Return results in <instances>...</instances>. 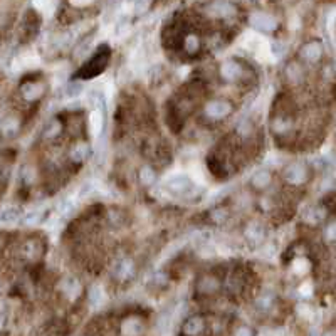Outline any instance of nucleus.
Segmentation results:
<instances>
[{
    "label": "nucleus",
    "instance_id": "obj_1",
    "mask_svg": "<svg viewBox=\"0 0 336 336\" xmlns=\"http://www.w3.org/2000/svg\"><path fill=\"white\" fill-rule=\"evenodd\" d=\"M230 111H232V106H230V103L224 101V100H215V101H212L205 108V116L213 119V121H217V119L225 118Z\"/></svg>",
    "mask_w": 336,
    "mask_h": 336
},
{
    "label": "nucleus",
    "instance_id": "obj_2",
    "mask_svg": "<svg viewBox=\"0 0 336 336\" xmlns=\"http://www.w3.org/2000/svg\"><path fill=\"white\" fill-rule=\"evenodd\" d=\"M306 175H308V168L303 163H298V161L289 163L284 168V178L291 183H301L306 178Z\"/></svg>",
    "mask_w": 336,
    "mask_h": 336
},
{
    "label": "nucleus",
    "instance_id": "obj_3",
    "mask_svg": "<svg viewBox=\"0 0 336 336\" xmlns=\"http://www.w3.org/2000/svg\"><path fill=\"white\" fill-rule=\"evenodd\" d=\"M252 26L260 29V31H272V29L276 27V20H274V17H271L269 14L256 12L252 15Z\"/></svg>",
    "mask_w": 336,
    "mask_h": 336
},
{
    "label": "nucleus",
    "instance_id": "obj_4",
    "mask_svg": "<svg viewBox=\"0 0 336 336\" xmlns=\"http://www.w3.org/2000/svg\"><path fill=\"white\" fill-rule=\"evenodd\" d=\"M113 272H114V276H116L119 281H126V279H130V277L133 276V272H135V271H133L131 260L123 259V260H118V262L114 264Z\"/></svg>",
    "mask_w": 336,
    "mask_h": 336
},
{
    "label": "nucleus",
    "instance_id": "obj_5",
    "mask_svg": "<svg viewBox=\"0 0 336 336\" xmlns=\"http://www.w3.org/2000/svg\"><path fill=\"white\" fill-rule=\"evenodd\" d=\"M190 185H192V182H190L188 177L185 175H178V177H173L168 180V188H172L173 192H187V190L190 188Z\"/></svg>",
    "mask_w": 336,
    "mask_h": 336
},
{
    "label": "nucleus",
    "instance_id": "obj_6",
    "mask_svg": "<svg viewBox=\"0 0 336 336\" xmlns=\"http://www.w3.org/2000/svg\"><path fill=\"white\" fill-rule=\"evenodd\" d=\"M222 76L227 81H235L242 76V67L235 62H225L222 66Z\"/></svg>",
    "mask_w": 336,
    "mask_h": 336
},
{
    "label": "nucleus",
    "instance_id": "obj_7",
    "mask_svg": "<svg viewBox=\"0 0 336 336\" xmlns=\"http://www.w3.org/2000/svg\"><path fill=\"white\" fill-rule=\"evenodd\" d=\"M321 52H323V49H321V45L318 44V42H308L303 47V51H301V54H303V57L304 59H308V61H316L318 57L321 56Z\"/></svg>",
    "mask_w": 336,
    "mask_h": 336
},
{
    "label": "nucleus",
    "instance_id": "obj_8",
    "mask_svg": "<svg viewBox=\"0 0 336 336\" xmlns=\"http://www.w3.org/2000/svg\"><path fill=\"white\" fill-rule=\"evenodd\" d=\"M20 212L19 208L15 207H7L4 208L2 212H0V224H14L17 219H19Z\"/></svg>",
    "mask_w": 336,
    "mask_h": 336
},
{
    "label": "nucleus",
    "instance_id": "obj_9",
    "mask_svg": "<svg viewBox=\"0 0 336 336\" xmlns=\"http://www.w3.org/2000/svg\"><path fill=\"white\" fill-rule=\"evenodd\" d=\"M202 328H204V320L199 318V316H194V318H190V320L187 321V324H185V333L190 334V336H194L197 333H200Z\"/></svg>",
    "mask_w": 336,
    "mask_h": 336
},
{
    "label": "nucleus",
    "instance_id": "obj_10",
    "mask_svg": "<svg viewBox=\"0 0 336 336\" xmlns=\"http://www.w3.org/2000/svg\"><path fill=\"white\" fill-rule=\"evenodd\" d=\"M271 183V173L268 170H260L257 172L252 178V185L257 188H266Z\"/></svg>",
    "mask_w": 336,
    "mask_h": 336
},
{
    "label": "nucleus",
    "instance_id": "obj_11",
    "mask_svg": "<svg viewBox=\"0 0 336 336\" xmlns=\"http://www.w3.org/2000/svg\"><path fill=\"white\" fill-rule=\"evenodd\" d=\"M22 92H24V96L27 98V100H36V98H39L40 94H42V84L31 83V84L24 86Z\"/></svg>",
    "mask_w": 336,
    "mask_h": 336
},
{
    "label": "nucleus",
    "instance_id": "obj_12",
    "mask_svg": "<svg viewBox=\"0 0 336 336\" xmlns=\"http://www.w3.org/2000/svg\"><path fill=\"white\" fill-rule=\"evenodd\" d=\"M0 130H2L5 136H14L17 130H19V123H17L15 118H7L2 123V126H0Z\"/></svg>",
    "mask_w": 336,
    "mask_h": 336
},
{
    "label": "nucleus",
    "instance_id": "obj_13",
    "mask_svg": "<svg viewBox=\"0 0 336 336\" xmlns=\"http://www.w3.org/2000/svg\"><path fill=\"white\" fill-rule=\"evenodd\" d=\"M86 156H88V148L84 145H78L71 150V158L73 161H83Z\"/></svg>",
    "mask_w": 336,
    "mask_h": 336
},
{
    "label": "nucleus",
    "instance_id": "obj_14",
    "mask_svg": "<svg viewBox=\"0 0 336 336\" xmlns=\"http://www.w3.org/2000/svg\"><path fill=\"white\" fill-rule=\"evenodd\" d=\"M140 178L143 180V183H152L153 180H155V173H153V170H150L148 166H145L143 170H141V175H140Z\"/></svg>",
    "mask_w": 336,
    "mask_h": 336
},
{
    "label": "nucleus",
    "instance_id": "obj_15",
    "mask_svg": "<svg viewBox=\"0 0 336 336\" xmlns=\"http://www.w3.org/2000/svg\"><path fill=\"white\" fill-rule=\"evenodd\" d=\"M57 131H59V125H57V123H51L47 128H45V135H47V136H54Z\"/></svg>",
    "mask_w": 336,
    "mask_h": 336
},
{
    "label": "nucleus",
    "instance_id": "obj_16",
    "mask_svg": "<svg viewBox=\"0 0 336 336\" xmlns=\"http://www.w3.org/2000/svg\"><path fill=\"white\" fill-rule=\"evenodd\" d=\"M73 208H74V205L71 204V200H64V202L61 204V212H62V213L73 212Z\"/></svg>",
    "mask_w": 336,
    "mask_h": 336
},
{
    "label": "nucleus",
    "instance_id": "obj_17",
    "mask_svg": "<svg viewBox=\"0 0 336 336\" xmlns=\"http://www.w3.org/2000/svg\"><path fill=\"white\" fill-rule=\"evenodd\" d=\"M37 220H39V215H37L36 212H32V213H29V215L24 219V222H26L27 225H34V224L37 222Z\"/></svg>",
    "mask_w": 336,
    "mask_h": 336
},
{
    "label": "nucleus",
    "instance_id": "obj_18",
    "mask_svg": "<svg viewBox=\"0 0 336 336\" xmlns=\"http://www.w3.org/2000/svg\"><path fill=\"white\" fill-rule=\"evenodd\" d=\"M2 326H4V318L0 316V328H2Z\"/></svg>",
    "mask_w": 336,
    "mask_h": 336
}]
</instances>
